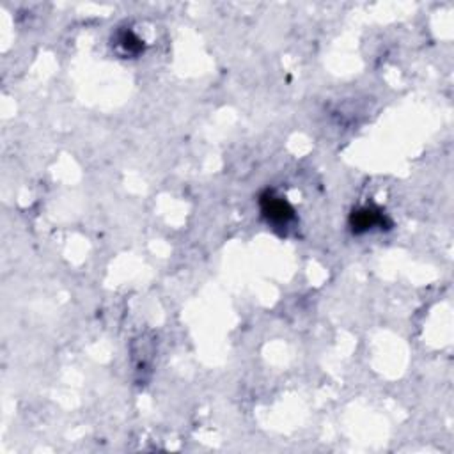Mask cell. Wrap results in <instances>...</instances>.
<instances>
[{"label":"cell","instance_id":"6da1fadb","mask_svg":"<svg viewBox=\"0 0 454 454\" xmlns=\"http://www.w3.org/2000/svg\"><path fill=\"white\" fill-rule=\"evenodd\" d=\"M261 211L266 217V220L275 225H286L295 217L291 206L282 197H277L273 194H265L261 197Z\"/></svg>","mask_w":454,"mask_h":454},{"label":"cell","instance_id":"3957f363","mask_svg":"<svg viewBox=\"0 0 454 454\" xmlns=\"http://www.w3.org/2000/svg\"><path fill=\"white\" fill-rule=\"evenodd\" d=\"M119 47L123 48L128 56H137V54H140L144 48L143 41L138 40L133 32H123V34L119 36Z\"/></svg>","mask_w":454,"mask_h":454},{"label":"cell","instance_id":"7a4b0ae2","mask_svg":"<svg viewBox=\"0 0 454 454\" xmlns=\"http://www.w3.org/2000/svg\"><path fill=\"white\" fill-rule=\"evenodd\" d=\"M383 217L373 208H362L359 211H353L352 218H350V225H352L353 233H366L375 225L382 224Z\"/></svg>","mask_w":454,"mask_h":454}]
</instances>
